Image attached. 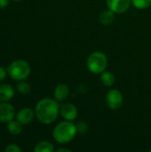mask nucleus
Listing matches in <instances>:
<instances>
[{
  "label": "nucleus",
  "instance_id": "nucleus-4",
  "mask_svg": "<svg viewBox=\"0 0 151 152\" xmlns=\"http://www.w3.org/2000/svg\"><path fill=\"white\" fill-rule=\"evenodd\" d=\"M108 65V58L101 52L91 53L86 61V66L90 72L93 74H101Z\"/></svg>",
  "mask_w": 151,
  "mask_h": 152
},
{
  "label": "nucleus",
  "instance_id": "nucleus-13",
  "mask_svg": "<svg viewBox=\"0 0 151 152\" xmlns=\"http://www.w3.org/2000/svg\"><path fill=\"white\" fill-rule=\"evenodd\" d=\"M7 129L11 134L18 135L22 132V125L18 120H11L7 123Z\"/></svg>",
  "mask_w": 151,
  "mask_h": 152
},
{
  "label": "nucleus",
  "instance_id": "nucleus-18",
  "mask_svg": "<svg viewBox=\"0 0 151 152\" xmlns=\"http://www.w3.org/2000/svg\"><path fill=\"white\" fill-rule=\"evenodd\" d=\"M77 132L80 133V134H85L87 132L88 130V126H87V124L85 122H79L77 125Z\"/></svg>",
  "mask_w": 151,
  "mask_h": 152
},
{
  "label": "nucleus",
  "instance_id": "nucleus-6",
  "mask_svg": "<svg viewBox=\"0 0 151 152\" xmlns=\"http://www.w3.org/2000/svg\"><path fill=\"white\" fill-rule=\"evenodd\" d=\"M132 3V0H106L107 6L115 13H123L126 12Z\"/></svg>",
  "mask_w": 151,
  "mask_h": 152
},
{
  "label": "nucleus",
  "instance_id": "nucleus-19",
  "mask_svg": "<svg viewBox=\"0 0 151 152\" xmlns=\"http://www.w3.org/2000/svg\"><path fill=\"white\" fill-rule=\"evenodd\" d=\"M5 152H21V149L16 145V144H10L8 145L5 149H4Z\"/></svg>",
  "mask_w": 151,
  "mask_h": 152
},
{
  "label": "nucleus",
  "instance_id": "nucleus-17",
  "mask_svg": "<svg viewBox=\"0 0 151 152\" xmlns=\"http://www.w3.org/2000/svg\"><path fill=\"white\" fill-rule=\"evenodd\" d=\"M132 4L138 9H146L151 5V0H132Z\"/></svg>",
  "mask_w": 151,
  "mask_h": 152
},
{
  "label": "nucleus",
  "instance_id": "nucleus-11",
  "mask_svg": "<svg viewBox=\"0 0 151 152\" xmlns=\"http://www.w3.org/2000/svg\"><path fill=\"white\" fill-rule=\"evenodd\" d=\"M14 95V89L8 84L0 85V102H8Z\"/></svg>",
  "mask_w": 151,
  "mask_h": 152
},
{
  "label": "nucleus",
  "instance_id": "nucleus-3",
  "mask_svg": "<svg viewBox=\"0 0 151 152\" xmlns=\"http://www.w3.org/2000/svg\"><path fill=\"white\" fill-rule=\"evenodd\" d=\"M7 72L12 79L16 81H21L29 76L30 66L24 60H17L9 65Z\"/></svg>",
  "mask_w": 151,
  "mask_h": 152
},
{
  "label": "nucleus",
  "instance_id": "nucleus-10",
  "mask_svg": "<svg viewBox=\"0 0 151 152\" xmlns=\"http://www.w3.org/2000/svg\"><path fill=\"white\" fill-rule=\"evenodd\" d=\"M69 94V88L67 85L65 84H59L53 92V95L56 101L58 102H62L65 99L68 98Z\"/></svg>",
  "mask_w": 151,
  "mask_h": 152
},
{
  "label": "nucleus",
  "instance_id": "nucleus-16",
  "mask_svg": "<svg viewBox=\"0 0 151 152\" xmlns=\"http://www.w3.org/2000/svg\"><path fill=\"white\" fill-rule=\"evenodd\" d=\"M16 88H17L18 92L20 93V94H27L30 91V86H29V84L27 83V82H24L22 80L17 84Z\"/></svg>",
  "mask_w": 151,
  "mask_h": 152
},
{
  "label": "nucleus",
  "instance_id": "nucleus-1",
  "mask_svg": "<svg viewBox=\"0 0 151 152\" xmlns=\"http://www.w3.org/2000/svg\"><path fill=\"white\" fill-rule=\"evenodd\" d=\"M60 113V106L56 100L44 98L40 100L35 109V114L38 121L44 125L53 123Z\"/></svg>",
  "mask_w": 151,
  "mask_h": 152
},
{
  "label": "nucleus",
  "instance_id": "nucleus-2",
  "mask_svg": "<svg viewBox=\"0 0 151 152\" xmlns=\"http://www.w3.org/2000/svg\"><path fill=\"white\" fill-rule=\"evenodd\" d=\"M77 133V126L69 121H65L61 122L54 127L53 136L59 143H68L75 138Z\"/></svg>",
  "mask_w": 151,
  "mask_h": 152
},
{
  "label": "nucleus",
  "instance_id": "nucleus-8",
  "mask_svg": "<svg viewBox=\"0 0 151 152\" xmlns=\"http://www.w3.org/2000/svg\"><path fill=\"white\" fill-rule=\"evenodd\" d=\"M60 113H61V117L68 121L75 120L78 114L77 107L72 103L62 104L60 107Z\"/></svg>",
  "mask_w": 151,
  "mask_h": 152
},
{
  "label": "nucleus",
  "instance_id": "nucleus-21",
  "mask_svg": "<svg viewBox=\"0 0 151 152\" xmlns=\"http://www.w3.org/2000/svg\"><path fill=\"white\" fill-rule=\"evenodd\" d=\"M9 0H0V8H4L8 5Z\"/></svg>",
  "mask_w": 151,
  "mask_h": 152
},
{
  "label": "nucleus",
  "instance_id": "nucleus-12",
  "mask_svg": "<svg viewBox=\"0 0 151 152\" xmlns=\"http://www.w3.org/2000/svg\"><path fill=\"white\" fill-rule=\"evenodd\" d=\"M99 20L100 22L104 25V26H108L110 25L114 20H115V12H112L111 10H106L104 12H102L100 14L99 17Z\"/></svg>",
  "mask_w": 151,
  "mask_h": 152
},
{
  "label": "nucleus",
  "instance_id": "nucleus-14",
  "mask_svg": "<svg viewBox=\"0 0 151 152\" xmlns=\"http://www.w3.org/2000/svg\"><path fill=\"white\" fill-rule=\"evenodd\" d=\"M101 81L106 86H112L115 84V76L110 71H103L101 76Z\"/></svg>",
  "mask_w": 151,
  "mask_h": 152
},
{
  "label": "nucleus",
  "instance_id": "nucleus-20",
  "mask_svg": "<svg viewBox=\"0 0 151 152\" xmlns=\"http://www.w3.org/2000/svg\"><path fill=\"white\" fill-rule=\"evenodd\" d=\"M6 77V70L4 67L0 66V82L3 81Z\"/></svg>",
  "mask_w": 151,
  "mask_h": 152
},
{
  "label": "nucleus",
  "instance_id": "nucleus-7",
  "mask_svg": "<svg viewBox=\"0 0 151 152\" xmlns=\"http://www.w3.org/2000/svg\"><path fill=\"white\" fill-rule=\"evenodd\" d=\"M15 117V110L11 104L1 102H0V122L8 123Z\"/></svg>",
  "mask_w": 151,
  "mask_h": 152
},
{
  "label": "nucleus",
  "instance_id": "nucleus-5",
  "mask_svg": "<svg viewBox=\"0 0 151 152\" xmlns=\"http://www.w3.org/2000/svg\"><path fill=\"white\" fill-rule=\"evenodd\" d=\"M124 97L120 91L117 89H111L106 95V103L110 110H117L123 105Z\"/></svg>",
  "mask_w": 151,
  "mask_h": 152
},
{
  "label": "nucleus",
  "instance_id": "nucleus-24",
  "mask_svg": "<svg viewBox=\"0 0 151 152\" xmlns=\"http://www.w3.org/2000/svg\"><path fill=\"white\" fill-rule=\"evenodd\" d=\"M150 152H151V150H150Z\"/></svg>",
  "mask_w": 151,
  "mask_h": 152
},
{
  "label": "nucleus",
  "instance_id": "nucleus-22",
  "mask_svg": "<svg viewBox=\"0 0 151 152\" xmlns=\"http://www.w3.org/2000/svg\"><path fill=\"white\" fill-rule=\"evenodd\" d=\"M61 151L70 152V150H69V149H65V148H62V149H58V150H57V152H61Z\"/></svg>",
  "mask_w": 151,
  "mask_h": 152
},
{
  "label": "nucleus",
  "instance_id": "nucleus-9",
  "mask_svg": "<svg viewBox=\"0 0 151 152\" xmlns=\"http://www.w3.org/2000/svg\"><path fill=\"white\" fill-rule=\"evenodd\" d=\"M35 115L30 108H23L16 114V120L21 125H28L33 121Z\"/></svg>",
  "mask_w": 151,
  "mask_h": 152
},
{
  "label": "nucleus",
  "instance_id": "nucleus-23",
  "mask_svg": "<svg viewBox=\"0 0 151 152\" xmlns=\"http://www.w3.org/2000/svg\"><path fill=\"white\" fill-rule=\"evenodd\" d=\"M13 1H20V0H13Z\"/></svg>",
  "mask_w": 151,
  "mask_h": 152
},
{
  "label": "nucleus",
  "instance_id": "nucleus-15",
  "mask_svg": "<svg viewBox=\"0 0 151 152\" xmlns=\"http://www.w3.org/2000/svg\"><path fill=\"white\" fill-rule=\"evenodd\" d=\"M35 152H53L54 151L53 145L49 142H38L34 149Z\"/></svg>",
  "mask_w": 151,
  "mask_h": 152
}]
</instances>
